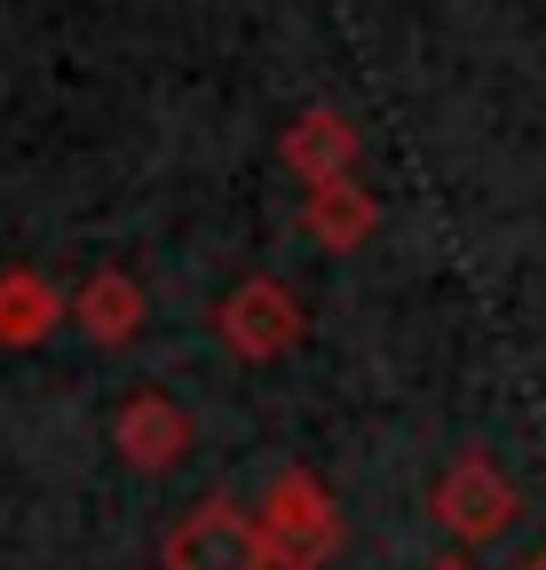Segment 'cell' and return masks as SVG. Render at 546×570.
Returning <instances> with one entry per match:
<instances>
[{"label":"cell","mask_w":546,"mask_h":570,"mask_svg":"<svg viewBox=\"0 0 546 570\" xmlns=\"http://www.w3.org/2000/svg\"><path fill=\"white\" fill-rule=\"evenodd\" d=\"M254 515H261V539H269V562H278V570H325L340 554V539H349L332 491L309 468H278Z\"/></svg>","instance_id":"obj_1"},{"label":"cell","mask_w":546,"mask_h":570,"mask_svg":"<svg viewBox=\"0 0 546 570\" xmlns=\"http://www.w3.org/2000/svg\"><path fill=\"white\" fill-rule=\"evenodd\" d=\"M428 515H436L444 539H459V547H492V539H507V531L523 523V491H515V475H507L492 452H459V460L436 475V491H428Z\"/></svg>","instance_id":"obj_2"},{"label":"cell","mask_w":546,"mask_h":570,"mask_svg":"<svg viewBox=\"0 0 546 570\" xmlns=\"http://www.w3.org/2000/svg\"><path fill=\"white\" fill-rule=\"evenodd\" d=\"M215 341L246 365H278L309 341V317H301V294L286 277H238L230 294L215 302Z\"/></svg>","instance_id":"obj_3"},{"label":"cell","mask_w":546,"mask_h":570,"mask_svg":"<svg viewBox=\"0 0 546 570\" xmlns=\"http://www.w3.org/2000/svg\"><path fill=\"white\" fill-rule=\"evenodd\" d=\"M159 562L167 570H278L269 562V539H261V515L238 508V499H222V491L198 499V508L167 531Z\"/></svg>","instance_id":"obj_4"},{"label":"cell","mask_w":546,"mask_h":570,"mask_svg":"<svg viewBox=\"0 0 546 570\" xmlns=\"http://www.w3.org/2000/svg\"><path fill=\"white\" fill-rule=\"evenodd\" d=\"M111 444L135 475H175L190 452H198V428L190 412L167 396V389H135L119 412H111Z\"/></svg>","instance_id":"obj_5"},{"label":"cell","mask_w":546,"mask_h":570,"mask_svg":"<svg viewBox=\"0 0 546 570\" xmlns=\"http://www.w3.org/2000/svg\"><path fill=\"white\" fill-rule=\"evenodd\" d=\"M143 317H151L143 277H127V269H96V277L72 285V325L96 348H135V341H143Z\"/></svg>","instance_id":"obj_6"},{"label":"cell","mask_w":546,"mask_h":570,"mask_svg":"<svg viewBox=\"0 0 546 570\" xmlns=\"http://www.w3.org/2000/svg\"><path fill=\"white\" fill-rule=\"evenodd\" d=\"M72 325V294H56V277H40L32 262L0 269V348H40Z\"/></svg>","instance_id":"obj_7"},{"label":"cell","mask_w":546,"mask_h":570,"mask_svg":"<svg viewBox=\"0 0 546 570\" xmlns=\"http://www.w3.org/2000/svg\"><path fill=\"white\" fill-rule=\"evenodd\" d=\"M301 223H309V238H317L325 254H357V246L380 230V198L357 190V183H317Z\"/></svg>","instance_id":"obj_8"},{"label":"cell","mask_w":546,"mask_h":570,"mask_svg":"<svg viewBox=\"0 0 546 570\" xmlns=\"http://www.w3.org/2000/svg\"><path fill=\"white\" fill-rule=\"evenodd\" d=\"M286 167L309 175V190H317V183H349V167H357V127L332 119V111H309L301 127H286Z\"/></svg>","instance_id":"obj_9"},{"label":"cell","mask_w":546,"mask_h":570,"mask_svg":"<svg viewBox=\"0 0 546 570\" xmlns=\"http://www.w3.org/2000/svg\"><path fill=\"white\" fill-rule=\"evenodd\" d=\"M428 570H475V554H436Z\"/></svg>","instance_id":"obj_10"},{"label":"cell","mask_w":546,"mask_h":570,"mask_svg":"<svg viewBox=\"0 0 546 570\" xmlns=\"http://www.w3.org/2000/svg\"><path fill=\"white\" fill-rule=\"evenodd\" d=\"M515 570H546V547H530V554H523V562H515Z\"/></svg>","instance_id":"obj_11"}]
</instances>
